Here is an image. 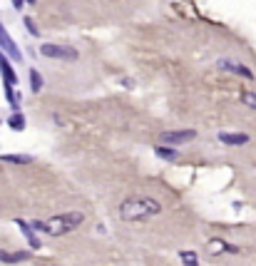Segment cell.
<instances>
[{
    "instance_id": "cell-5",
    "label": "cell",
    "mask_w": 256,
    "mask_h": 266,
    "mask_svg": "<svg viewBox=\"0 0 256 266\" xmlns=\"http://www.w3.org/2000/svg\"><path fill=\"white\" fill-rule=\"evenodd\" d=\"M0 50H3V53H8V55L13 57L15 62H20V60H22V53L18 50V45L13 42V38L8 35V30H5L3 25H0Z\"/></svg>"
},
{
    "instance_id": "cell-20",
    "label": "cell",
    "mask_w": 256,
    "mask_h": 266,
    "mask_svg": "<svg viewBox=\"0 0 256 266\" xmlns=\"http://www.w3.org/2000/svg\"><path fill=\"white\" fill-rule=\"evenodd\" d=\"M28 3H30V5H35V0H28Z\"/></svg>"
},
{
    "instance_id": "cell-10",
    "label": "cell",
    "mask_w": 256,
    "mask_h": 266,
    "mask_svg": "<svg viewBox=\"0 0 256 266\" xmlns=\"http://www.w3.org/2000/svg\"><path fill=\"white\" fill-rule=\"evenodd\" d=\"M155 154H157L159 159H164V162H177L179 159V152L174 147H167V144H157L155 147Z\"/></svg>"
},
{
    "instance_id": "cell-4",
    "label": "cell",
    "mask_w": 256,
    "mask_h": 266,
    "mask_svg": "<svg viewBox=\"0 0 256 266\" xmlns=\"http://www.w3.org/2000/svg\"><path fill=\"white\" fill-rule=\"evenodd\" d=\"M197 137L194 130H172V132H162L159 134V142L162 144H187V142H192Z\"/></svg>"
},
{
    "instance_id": "cell-13",
    "label": "cell",
    "mask_w": 256,
    "mask_h": 266,
    "mask_svg": "<svg viewBox=\"0 0 256 266\" xmlns=\"http://www.w3.org/2000/svg\"><path fill=\"white\" fill-rule=\"evenodd\" d=\"M209 251H212V254H232V251H237V249L229 247V244L221 241V239H212V241H209Z\"/></svg>"
},
{
    "instance_id": "cell-12",
    "label": "cell",
    "mask_w": 256,
    "mask_h": 266,
    "mask_svg": "<svg viewBox=\"0 0 256 266\" xmlns=\"http://www.w3.org/2000/svg\"><path fill=\"white\" fill-rule=\"evenodd\" d=\"M0 162H8V164H30L33 157H28V154H0Z\"/></svg>"
},
{
    "instance_id": "cell-8",
    "label": "cell",
    "mask_w": 256,
    "mask_h": 266,
    "mask_svg": "<svg viewBox=\"0 0 256 266\" xmlns=\"http://www.w3.org/2000/svg\"><path fill=\"white\" fill-rule=\"evenodd\" d=\"M0 72H3V80H5V87H13V85H18V75L13 72V67H10L8 57H3V55H0Z\"/></svg>"
},
{
    "instance_id": "cell-14",
    "label": "cell",
    "mask_w": 256,
    "mask_h": 266,
    "mask_svg": "<svg viewBox=\"0 0 256 266\" xmlns=\"http://www.w3.org/2000/svg\"><path fill=\"white\" fill-rule=\"evenodd\" d=\"M179 261L184 266H199V256L194 251H179Z\"/></svg>"
},
{
    "instance_id": "cell-19",
    "label": "cell",
    "mask_w": 256,
    "mask_h": 266,
    "mask_svg": "<svg viewBox=\"0 0 256 266\" xmlns=\"http://www.w3.org/2000/svg\"><path fill=\"white\" fill-rule=\"evenodd\" d=\"M22 3H25V0H13V5H15V10H20V8H22Z\"/></svg>"
},
{
    "instance_id": "cell-3",
    "label": "cell",
    "mask_w": 256,
    "mask_h": 266,
    "mask_svg": "<svg viewBox=\"0 0 256 266\" xmlns=\"http://www.w3.org/2000/svg\"><path fill=\"white\" fill-rule=\"evenodd\" d=\"M40 55L50 57V60H67V62H72V60H78V57H80L75 47L55 45V42H45V45H40Z\"/></svg>"
},
{
    "instance_id": "cell-1",
    "label": "cell",
    "mask_w": 256,
    "mask_h": 266,
    "mask_svg": "<svg viewBox=\"0 0 256 266\" xmlns=\"http://www.w3.org/2000/svg\"><path fill=\"white\" fill-rule=\"evenodd\" d=\"M162 214V204L152 197H127L119 204V216L127 224H137V222H147L152 216Z\"/></svg>"
},
{
    "instance_id": "cell-16",
    "label": "cell",
    "mask_w": 256,
    "mask_h": 266,
    "mask_svg": "<svg viewBox=\"0 0 256 266\" xmlns=\"http://www.w3.org/2000/svg\"><path fill=\"white\" fill-rule=\"evenodd\" d=\"M30 90L33 92H40L42 90V75H40L38 70H30Z\"/></svg>"
},
{
    "instance_id": "cell-7",
    "label": "cell",
    "mask_w": 256,
    "mask_h": 266,
    "mask_svg": "<svg viewBox=\"0 0 256 266\" xmlns=\"http://www.w3.org/2000/svg\"><path fill=\"white\" fill-rule=\"evenodd\" d=\"M219 142L221 144H229V147H241V144H249V134L244 132H221L219 134Z\"/></svg>"
},
{
    "instance_id": "cell-18",
    "label": "cell",
    "mask_w": 256,
    "mask_h": 266,
    "mask_svg": "<svg viewBox=\"0 0 256 266\" xmlns=\"http://www.w3.org/2000/svg\"><path fill=\"white\" fill-rule=\"evenodd\" d=\"M22 22H25V28H28V33H30V35H38V33H40L38 28H35V22H33L30 18H25Z\"/></svg>"
},
{
    "instance_id": "cell-11",
    "label": "cell",
    "mask_w": 256,
    "mask_h": 266,
    "mask_svg": "<svg viewBox=\"0 0 256 266\" xmlns=\"http://www.w3.org/2000/svg\"><path fill=\"white\" fill-rule=\"evenodd\" d=\"M15 224L20 227V231L28 236V241H30V247L33 249H40V239L33 234V227H30V222H22V219H15Z\"/></svg>"
},
{
    "instance_id": "cell-17",
    "label": "cell",
    "mask_w": 256,
    "mask_h": 266,
    "mask_svg": "<svg viewBox=\"0 0 256 266\" xmlns=\"http://www.w3.org/2000/svg\"><path fill=\"white\" fill-rule=\"evenodd\" d=\"M241 102H244L246 107L256 110V92L254 90H244V92H241Z\"/></svg>"
},
{
    "instance_id": "cell-2",
    "label": "cell",
    "mask_w": 256,
    "mask_h": 266,
    "mask_svg": "<svg viewBox=\"0 0 256 266\" xmlns=\"http://www.w3.org/2000/svg\"><path fill=\"white\" fill-rule=\"evenodd\" d=\"M85 222V214L82 211H65V214H55L53 219L45 222V234L50 236H65L70 231H75Z\"/></svg>"
},
{
    "instance_id": "cell-15",
    "label": "cell",
    "mask_w": 256,
    "mask_h": 266,
    "mask_svg": "<svg viewBox=\"0 0 256 266\" xmlns=\"http://www.w3.org/2000/svg\"><path fill=\"white\" fill-rule=\"evenodd\" d=\"M8 125H10V130H15V132H22L25 130V117L20 112H15L10 119H8Z\"/></svg>"
},
{
    "instance_id": "cell-6",
    "label": "cell",
    "mask_w": 256,
    "mask_h": 266,
    "mask_svg": "<svg viewBox=\"0 0 256 266\" xmlns=\"http://www.w3.org/2000/svg\"><path fill=\"white\" fill-rule=\"evenodd\" d=\"M219 67H221V70H226V72H234V75H239V77L254 80V72H251L246 65H241V62H234V60H219Z\"/></svg>"
},
{
    "instance_id": "cell-9",
    "label": "cell",
    "mask_w": 256,
    "mask_h": 266,
    "mask_svg": "<svg viewBox=\"0 0 256 266\" xmlns=\"http://www.w3.org/2000/svg\"><path fill=\"white\" fill-rule=\"evenodd\" d=\"M30 254L28 251H0V264H18V261H28Z\"/></svg>"
}]
</instances>
